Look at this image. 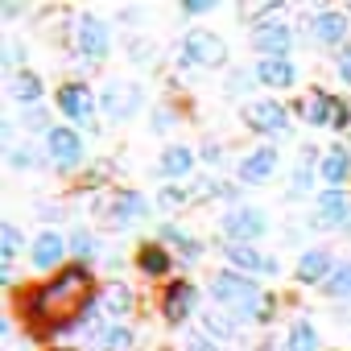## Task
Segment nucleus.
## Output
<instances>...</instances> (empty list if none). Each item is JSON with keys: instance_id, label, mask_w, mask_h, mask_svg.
<instances>
[{"instance_id": "nucleus-22", "label": "nucleus", "mask_w": 351, "mask_h": 351, "mask_svg": "<svg viewBox=\"0 0 351 351\" xmlns=\"http://www.w3.org/2000/svg\"><path fill=\"white\" fill-rule=\"evenodd\" d=\"M9 95L29 112V108H38L42 104V79L34 75V71H13V79H9Z\"/></svg>"}, {"instance_id": "nucleus-10", "label": "nucleus", "mask_w": 351, "mask_h": 351, "mask_svg": "<svg viewBox=\"0 0 351 351\" xmlns=\"http://www.w3.org/2000/svg\"><path fill=\"white\" fill-rule=\"evenodd\" d=\"M99 108H104V116H112V120H128V116L141 108V87H136V83H108V87L99 91Z\"/></svg>"}, {"instance_id": "nucleus-16", "label": "nucleus", "mask_w": 351, "mask_h": 351, "mask_svg": "<svg viewBox=\"0 0 351 351\" xmlns=\"http://www.w3.org/2000/svg\"><path fill=\"white\" fill-rule=\"evenodd\" d=\"M252 79H256L261 87L285 91V87H293V83H298V62H293V58H261V62H256V71H252Z\"/></svg>"}, {"instance_id": "nucleus-26", "label": "nucleus", "mask_w": 351, "mask_h": 351, "mask_svg": "<svg viewBox=\"0 0 351 351\" xmlns=\"http://www.w3.org/2000/svg\"><path fill=\"white\" fill-rule=\"evenodd\" d=\"M318 157H322V153H314V149H302V161H298V165H293V173H289V191H293V195H306V191H310L314 173H318V165H314Z\"/></svg>"}, {"instance_id": "nucleus-11", "label": "nucleus", "mask_w": 351, "mask_h": 351, "mask_svg": "<svg viewBox=\"0 0 351 351\" xmlns=\"http://www.w3.org/2000/svg\"><path fill=\"white\" fill-rule=\"evenodd\" d=\"M223 252H228V265L244 277H273L277 273V261L256 252L252 244H223Z\"/></svg>"}, {"instance_id": "nucleus-9", "label": "nucleus", "mask_w": 351, "mask_h": 351, "mask_svg": "<svg viewBox=\"0 0 351 351\" xmlns=\"http://www.w3.org/2000/svg\"><path fill=\"white\" fill-rule=\"evenodd\" d=\"M46 153H50V161L58 169H75L83 161V136L75 128H66V124H54L46 132Z\"/></svg>"}, {"instance_id": "nucleus-23", "label": "nucleus", "mask_w": 351, "mask_h": 351, "mask_svg": "<svg viewBox=\"0 0 351 351\" xmlns=\"http://www.w3.org/2000/svg\"><path fill=\"white\" fill-rule=\"evenodd\" d=\"M136 265H141V273H149V277H165V273L173 269V256H169V248L157 240V244H141Z\"/></svg>"}, {"instance_id": "nucleus-7", "label": "nucleus", "mask_w": 351, "mask_h": 351, "mask_svg": "<svg viewBox=\"0 0 351 351\" xmlns=\"http://www.w3.org/2000/svg\"><path fill=\"white\" fill-rule=\"evenodd\" d=\"M277 165H281L277 149H273V145H256V149L236 165V178H240L244 186H265V182L277 178Z\"/></svg>"}, {"instance_id": "nucleus-35", "label": "nucleus", "mask_w": 351, "mask_h": 351, "mask_svg": "<svg viewBox=\"0 0 351 351\" xmlns=\"http://www.w3.org/2000/svg\"><path fill=\"white\" fill-rule=\"evenodd\" d=\"M71 252L87 265V256L95 252V236H91V232H75V236H71Z\"/></svg>"}, {"instance_id": "nucleus-12", "label": "nucleus", "mask_w": 351, "mask_h": 351, "mask_svg": "<svg viewBox=\"0 0 351 351\" xmlns=\"http://www.w3.org/2000/svg\"><path fill=\"white\" fill-rule=\"evenodd\" d=\"M66 248L71 244H66L62 232H38L34 244H29V261H34V269H62Z\"/></svg>"}, {"instance_id": "nucleus-4", "label": "nucleus", "mask_w": 351, "mask_h": 351, "mask_svg": "<svg viewBox=\"0 0 351 351\" xmlns=\"http://www.w3.org/2000/svg\"><path fill=\"white\" fill-rule=\"evenodd\" d=\"M269 232V215L261 207H232L223 215V236L228 244H252Z\"/></svg>"}, {"instance_id": "nucleus-27", "label": "nucleus", "mask_w": 351, "mask_h": 351, "mask_svg": "<svg viewBox=\"0 0 351 351\" xmlns=\"http://www.w3.org/2000/svg\"><path fill=\"white\" fill-rule=\"evenodd\" d=\"M161 244L178 248V252H182V261H199V256H203V244H199V240H191L178 223H165V228H161Z\"/></svg>"}, {"instance_id": "nucleus-33", "label": "nucleus", "mask_w": 351, "mask_h": 351, "mask_svg": "<svg viewBox=\"0 0 351 351\" xmlns=\"http://www.w3.org/2000/svg\"><path fill=\"white\" fill-rule=\"evenodd\" d=\"M42 157H38V149H29V145H17V149H9V165L13 169H34Z\"/></svg>"}, {"instance_id": "nucleus-41", "label": "nucleus", "mask_w": 351, "mask_h": 351, "mask_svg": "<svg viewBox=\"0 0 351 351\" xmlns=\"http://www.w3.org/2000/svg\"><path fill=\"white\" fill-rule=\"evenodd\" d=\"M215 9V0H186L182 5V13H211Z\"/></svg>"}, {"instance_id": "nucleus-5", "label": "nucleus", "mask_w": 351, "mask_h": 351, "mask_svg": "<svg viewBox=\"0 0 351 351\" xmlns=\"http://www.w3.org/2000/svg\"><path fill=\"white\" fill-rule=\"evenodd\" d=\"M75 42H79V54H83L91 66H99V62L108 58V50H112V29H108V21H99L95 13H83Z\"/></svg>"}, {"instance_id": "nucleus-36", "label": "nucleus", "mask_w": 351, "mask_h": 351, "mask_svg": "<svg viewBox=\"0 0 351 351\" xmlns=\"http://www.w3.org/2000/svg\"><path fill=\"white\" fill-rule=\"evenodd\" d=\"M273 310H277V302H273V293H261V302L252 306V314H248V322H269V318H273Z\"/></svg>"}, {"instance_id": "nucleus-31", "label": "nucleus", "mask_w": 351, "mask_h": 351, "mask_svg": "<svg viewBox=\"0 0 351 351\" xmlns=\"http://www.w3.org/2000/svg\"><path fill=\"white\" fill-rule=\"evenodd\" d=\"M322 289H326V298H335V302H347V298H351V261H343V265L330 273V281H326Z\"/></svg>"}, {"instance_id": "nucleus-14", "label": "nucleus", "mask_w": 351, "mask_h": 351, "mask_svg": "<svg viewBox=\"0 0 351 351\" xmlns=\"http://www.w3.org/2000/svg\"><path fill=\"white\" fill-rule=\"evenodd\" d=\"M195 302H199V293H195L191 281H169L165 293H161V314H165V322H186L191 310H195Z\"/></svg>"}, {"instance_id": "nucleus-39", "label": "nucleus", "mask_w": 351, "mask_h": 351, "mask_svg": "<svg viewBox=\"0 0 351 351\" xmlns=\"http://www.w3.org/2000/svg\"><path fill=\"white\" fill-rule=\"evenodd\" d=\"M169 124H173V112H169V108H157V112H153V132H161V128H169Z\"/></svg>"}, {"instance_id": "nucleus-17", "label": "nucleus", "mask_w": 351, "mask_h": 351, "mask_svg": "<svg viewBox=\"0 0 351 351\" xmlns=\"http://www.w3.org/2000/svg\"><path fill=\"white\" fill-rule=\"evenodd\" d=\"M58 112H62L66 120H91V112H95L91 87H87V83H62V87H58Z\"/></svg>"}, {"instance_id": "nucleus-40", "label": "nucleus", "mask_w": 351, "mask_h": 351, "mask_svg": "<svg viewBox=\"0 0 351 351\" xmlns=\"http://www.w3.org/2000/svg\"><path fill=\"white\" fill-rule=\"evenodd\" d=\"M186 351H215V343H211L207 335H191V339H186Z\"/></svg>"}, {"instance_id": "nucleus-34", "label": "nucleus", "mask_w": 351, "mask_h": 351, "mask_svg": "<svg viewBox=\"0 0 351 351\" xmlns=\"http://www.w3.org/2000/svg\"><path fill=\"white\" fill-rule=\"evenodd\" d=\"M186 199H191V195H186L182 186H161V195H157V203H161L165 211H178V207H186Z\"/></svg>"}, {"instance_id": "nucleus-38", "label": "nucleus", "mask_w": 351, "mask_h": 351, "mask_svg": "<svg viewBox=\"0 0 351 351\" xmlns=\"http://www.w3.org/2000/svg\"><path fill=\"white\" fill-rule=\"evenodd\" d=\"M339 79L351 87V46H343V50H339Z\"/></svg>"}, {"instance_id": "nucleus-21", "label": "nucleus", "mask_w": 351, "mask_h": 351, "mask_svg": "<svg viewBox=\"0 0 351 351\" xmlns=\"http://www.w3.org/2000/svg\"><path fill=\"white\" fill-rule=\"evenodd\" d=\"M191 169H195V149L169 145V149L161 153V161H157V178H161V182H178V178H186Z\"/></svg>"}, {"instance_id": "nucleus-24", "label": "nucleus", "mask_w": 351, "mask_h": 351, "mask_svg": "<svg viewBox=\"0 0 351 351\" xmlns=\"http://www.w3.org/2000/svg\"><path fill=\"white\" fill-rule=\"evenodd\" d=\"M145 215H149V203H145V195H136V191H124V195L116 199V207H112L116 228H128V223H136V219H145Z\"/></svg>"}, {"instance_id": "nucleus-2", "label": "nucleus", "mask_w": 351, "mask_h": 351, "mask_svg": "<svg viewBox=\"0 0 351 351\" xmlns=\"http://www.w3.org/2000/svg\"><path fill=\"white\" fill-rule=\"evenodd\" d=\"M211 298H215L223 310H232V314L248 318V314H252V306L261 302V289H256V281H252V277H244V273L228 269V273H215V277H211Z\"/></svg>"}, {"instance_id": "nucleus-28", "label": "nucleus", "mask_w": 351, "mask_h": 351, "mask_svg": "<svg viewBox=\"0 0 351 351\" xmlns=\"http://www.w3.org/2000/svg\"><path fill=\"white\" fill-rule=\"evenodd\" d=\"M99 306H104L108 314H128V310H132V289L120 285V281H108V285L99 289Z\"/></svg>"}, {"instance_id": "nucleus-32", "label": "nucleus", "mask_w": 351, "mask_h": 351, "mask_svg": "<svg viewBox=\"0 0 351 351\" xmlns=\"http://www.w3.org/2000/svg\"><path fill=\"white\" fill-rule=\"evenodd\" d=\"M17 248H21V232L13 228V223H0V269H13V256H17Z\"/></svg>"}, {"instance_id": "nucleus-13", "label": "nucleus", "mask_w": 351, "mask_h": 351, "mask_svg": "<svg viewBox=\"0 0 351 351\" xmlns=\"http://www.w3.org/2000/svg\"><path fill=\"white\" fill-rule=\"evenodd\" d=\"M314 223L318 228H347L351 223V199L347 191H322L314 203Z\"/></svg>"}, {"instance_id": "nucleus-18", "label": "nucleus", "mask_w": 351, "mask_h": 351, "mask_svg": "<svg viewBox=\"0 0 351 351\" xmlns=\"http://www.w3.org/2000/svg\"><path fill=\"white\" fill-rule=\"evenodd\" d=\"M318 178L326 182V191H343V182L351 178V153L343 145H330L318 157Z\"/></svg>"}, {"instance_id": "nucleus-29", "label": "nucleus", "mask_w": 351, "mask_h": 351, "mask_svg": "<svg viewBox=\"0 0 351 351\" xmlns=\"http://www.w3.org/2000/svg\"><path fill=\"white\" fill-rule=\"evenodd\" d=\"M285 351H318V330H314L306 318H298V322L285 330Z\"/></svg>"}, {"instance_id": "nucleus-3", "label": "nucleus", "mask_w": 351, "mask_h": 351, "mask_svg": "<svg viewBox=\"0 0 351 351\" xmlns=\"http://www.w3.org/2000/svg\"><path fill=\"white\" fill-rule=\"evenodd\" d=\"M228 62V42L215 29H191L182 38V66H223Z\"/></svg>"}, {"instance_id": "nucleus-6", "label": "nucleus", "mask_w": 351, "mask_h": 351, "mask_svg": "<svg viewBox=\"0 0 351 351\" xmlns=\"http://www.w3.org/2000/svg\"><path fill=\"white\" fill-rule=\"evenodd\" d=\"M244 124L252 132H265V136H285L289 132V112L277 99H252L244 108Z\"/></svg>"}, {"instance_id": "nucleus-37", "label": "nucleus", "mask_w": 351, "mask_h": 351, "mask_svg": "<svg viewBox=\"0 0 351 351\" xmlns=\"http://www.w3.org/2000/svg\"><path fill=\"white\" fill-rule=\"evenodd\" d=\"M25 128H42V132H50L54 124L46 120V112H42V108H29V112H25Z\"/></svg>"}, {"instance_id": "nucleus-15", "label": "nucleus", "mask_w": 351, "mask_h": 351, "mask_svg": "<svg viewBox=\"0 0 351 351\" xmlns=\"http://www.w3.org/2000/svg\"><path fill=\"white\" fill-rule=\"evenodd\" d=\"M310 34H314L318 46H339L343 50V42H347V13L343 9H318L314 21H310Z\"/></svg>"}, {"instance_id": "nucleus-19", "label": "nucleus", "mask_w": 351, "mask_h": 351, "mask_svg": "<svg viewBox=\"0 0 351 351\" xmlns=\"http://www.w3.org/2000/svg\"><path fill=\"white\" fill-rule=\"evenodd\" d=\"M335 269H339V265L330 261V252H326V248H306V252L298 256V273H293V277H298L302 285H318V281L326 285Z\"/></svg>"}, {"instance_id": "nucleus-30", "label": "nucleus", "mask_w": 351, "mask_h": 351, "mask_svg": "<svg viewBox=\"0 0 351 351\" xmlns=\"http://www.w3.org/2000/svg\"><path fill=\"white\" fill-rule=\"evenodd\" d=\"M95 343L104 351H124V347H132V330L128 326H99L95 330Z\"/></svg>"}, {"instance_id": "nucleus-25", "label": "nucleus", "mask_w": 351, "mask_h": 351, "mask_svg": "<svg viewBox=\"0 0 351 351\" xmlns=\"http://www.w3.org/2000/svg\"><path fill=\"white\" fill-rule=\"evenodd\" d=\"M240 322H244V318H240V314H228L223 306H215V310L203 314V326L211 330V339H236V335H240Z\"/></svg>"}, {"instance_id": "nucleus-20", "label": "nucleus", "mask_w": 351, "mask_h": 351, "mask_svg": "<svg viewBox=\"0 0 351 351\" xmlns=\"http://www.w3.org/2000/svg\"><path fill=\"white\" fill-rule=\"evenodd\" d=\"M293 112H298L306 124L326 128V124H330V116H335V95H326V91H306V95H298Z\"/></svg>"}, {"instance_id": "nucleus-1", "label": "nucleus", "mask_w": 351, "mask_h": 351, "mask_svg": "<svg viewBox=\"0 0 351 351\" xmlns=\"http://www.w3.org/2000/svg\"><path fill=\"white\" fill-rule=\"evenodd\" d=\"M91 298H95L91 269L83 261H71V265H62L50 281H42L29 293V302L21 306V314H25V322H29L34 335H58L62 326H71L91 306Z\"/></svg>"}, {"instance_id": "nucleus-8", "label": "nucleus", "mask_w": 351, "mask_h": 351, "mask_svg": "<svg viewBox=\"0 0 351 351\" xmlns=\"http://www.w3.org/2000/svg\"><path fill=\"white\" fill-rule=\"evenodd\" d=\"M252 50H256L261 58H289V50H293V29H289L285 21H261V25L252 29Z\"/></svg>"}]
</instances>
